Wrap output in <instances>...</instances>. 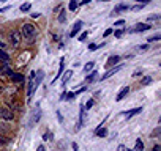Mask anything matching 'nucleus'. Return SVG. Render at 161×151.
I'll list each match as a JSON object with an SVG mask.
<instances>
[{"mask_svg":"<svg viewBox=\"0 0 161 151\" xmlns=\"http://www.w3.org/2000/svg\"><path fill=\"white\" fill-rule=\"evenodd\" d=\"M84 106H80V109H79V128L82 126V123H84Z\"/></svg>","mask_w":161,"mask_h":151,"instance_id":"14","label":"nucleus"},{"mask_svg":"<svg viewBox=\"0 0 161 151\" xmlns=\"http://www.w3.org/2000/svg\"><path fill=\"white\" fill-rule=\"evenodd\" d=\"M152 29V25L150 24H136L133 29H131V32H145V30H150Z\"/></svg>","mask_w":161,"mask_h":151,"instance_id":"4","label":"nucleus"},{"mask_svg":"<svg viewBox=\"0 0 161 151\" xmlns=\"http://www.w3.org/2000/svg\"><path fill=\"white\" fill-rule=\"evenodd\" d=\"M41 81H43V71H36L35 77H33V85H35V90L38 88V85L41 84Z\"/></svg>","mask_w":161,"mask_h":151,"instance_id":"6","label":"nucleus"},{"mask_svg":"<svg viewBox=\"0 0 161 151\" xmlns=\"http://www.w3.org/2000/svg\"><path fill=\"white\" fill-rule=\"evenodd\" d=\"M57 120H58V121H63V117H62L60 112H57Z\"/></svg>","mask_w":161,"mask_h":151,"instance_id":"42","label":"nucleus"},{"mask_svg":"<svg viewBox=\"0 0 161 151\" xmlns=\"http://www.w3.org/2000/svg\"><path fill=\"white\" fill-rule=\"evenodd\" d=\"M30 10V3H24V5H21V11L22 13H27Z\"/></svg>","mask_w":161,"mask_h":151,"instance_id":"24","label":"nucleus"},{"mask_svg":"<svg viewBox=\"0 0 161 151\" xmlns=\"http://www.w3.org/2000/svg\"><path fill=\"white\" fill-rule=\"evenodd\" d=\"M114 35H115V38H120L122 35H123V30H115V32H112Z\"/></svg>","mask_w":161,"mask_h":151,"instance_id":"30","label":"nucleus"},{"mask_svg":"<svg viewBox=\"0 0 161 151\" xmlns=\"http://www.w3.org/2000/svg\"><path fill=\"white\" fill-rule=\"evenodd\" d=\"M90 2V0H80V5H87Z\"/></svg>","mask_w":161,"mask_h":151,"instance_id":"46","label":"nucleus"},{"mask_svg":"<svg viewBox=\"0 0 161 151\" xmlns=\"http://www.w3.org/2000/svg\"><path fill=\"white\" fill-rule=\"evenodd\" d=\"M120 69H122V65H120V66H115V68H112V69H111V71H108L104 76H101V81H106V79H109L111 76H114V74H115V72H119Z\"/></svg>","mask_w":161,"mask_h":151,"instance_id":"5","label":"nucleus"},{"mask_svg":"<svg viewBox=\"0 0 161 151\" xmlns=\"http://www.w3.org/2000/svg\"><path fill=\"white\" fill-rule=\"evenodd\" d=\"M109 35H112V29H108V30L104 32V38H106V36H109Z\"/></svg>","mask_w":161,"mask_h":151,"instance_id":"40","label":"nucleus"},{"mask_svg":"<svg viewBox=\"0 0 161 151\" xmlns=\"http://www.w3.org/2000/svg\"><path fill=\"white\" fill-rule=\"evenodd\" d=\"M10 129V126H5V124H0V134H5L7 131Z\"/></svg>","mask_w":161,"mask_h":151,"instance_id":"26","label":"nucleus"},{"mask_svg":"<svg viewBox=\"0 0 161 151\" xmlns=\"http://www.w3.org/2000/svg\"><path fill=\"white\" fill-rule=\"evenodd\" d=\"M11 79H13L14 82H22V81H24V76L19 74V72H13V74H11Z\"/></svg>","mask_w":161,"mask_h":151,"instance_id":"13","label":"nucleus"},{"mask_svg":"<svg viewBox=\"0 0 161 151\" xmlns=\"http://www.w3.org/2000/svg\"><path fill=\"white\" fill-rule=\"evenodd\" d=\"M87 35H89L87 32H84V33H80V38H79V41H84V39L87 38Z\"/></svg>","mask_w":161,"mask_h":151,"instance_id":"34","label":"nucleus"},{"mask_svg":"<svg viewBox=\"0 0 161 151\" xmlns=\"http://www.w3.org/2000/svg\"><path fill=\"white\" fill-rule=\"evenodd\" d=\"M3 90H5V88H3L2 85H0V95H2V93H3Z\"/></svg>","mask_w":161,"mask_h":151,"instance_id":"49","label":"nucleus"},{"mask_svg":"<svg viewBox=\"0 0 161 151\" xmlns=\"http://www.w3.org/2000/svg\"><path fill=\"white\" fill-rule=\"evenodd\" d=\"M58 21H60V22H65V13H63V11L60 13V16H58Z\"/></svg>","mask_w":161,"mask_h":151,"instance_id":"36","label":"nucleus"},{"mask_svg":"<svg viewBox=\"0 0 161 151\" xmlns=\"http://www.w3.org/2000/svg\"><path fill=\"white\" fill-rule=\"evenodd\" d=\"M128 93H130V87H125L123 90H120V93L117 95V98H115V101H117V102H119V101H122V99H123V98H125V96H126Z\"/></svg>","mask_w":161,"mask_h":151,"instance_id":"9","label":"nucleus"},{"mask_svg":"<svg viewBox=\"0 0 161 151\" xmlns=\"http://www.w3.org/2000/svg\"><path fill=\"white\" fill-rule=\"evenodd\" d=\"M65 98H66L68 101H71V99H74V98H76V95H74V93H68V95H65Z\"/></svg>","mask_w":161,"mask_h":151,"instance_id":"31","label":"nucleus"},{"mask_svg":"<svg viewBox=\"0 0 161 151\" xmlns=\"http://www.w3.org/2000/svg\"><path fill=\"white\" fill-rule=\"evenodd\" d=\"M10 43H11L13 47H19V44H21V32L13 30L10 33Z\"/></svg>","mask_w":161,"mask_h":151,"instance_id":"2","label":"nucleus"},{"mask_svg":"<svg viewBox=\"0 0 161 151\" xmlns=\"http://www.w3.org/2000/svg\"><path fill=\"white\" fill-rule=\"evenodd\" d=\"M139 76H142V72H141V71H137V72H134V74H133V77H139Z\"/></svg>","mask_w":161,"mask_h":151,"instance_id":"44","label":"nucleus"},{"mask_svg":"<svg viewBox=\"0 0 161 151\" xmlns=\"http://www.w3.org/2000/svg\"><path fill=\"white\" fill-rule=\"evenodd\" d=\"M141 112H142V107H136V109H131V110H128L125 113H126V118H131V117H134V115H137Z\"/></svg>","mask_w":161,"mask_h":151,"instance_id":"10","label":"nucleus"},{"mask_svg":"<svg viewBox=\"0 0 161 151\" xmlns=\"http://www.w3.org/2000/svg\"><path fill=\"white\" fill-rule=\"evenodd\" d=\"M80 27H82V21H77V22L74 24V27H73V30H71L69 36H71V38H73V36H76V35H77V32L80 30Z\"/></svg>","mask_w":161,"mask_h":151,"instance_id":"8","label":"nucleus"},{"mask_svg":"<svg viewBox=\"0 0 161 151\" xmlns=\"http://www.w3.org/2000/svg\"><path fill=\"white\" fill-rule=\"evenodd\" d=\"M126 10H130V7H126V5H117L111 14H119L120 11H126Z\"/></svg>","mask_w":161,"mask_h":151,"instance_id":"11","label":"nucleus"},{"mask_svg":"<svg viewBox=\"0 0 161 151\" xmlns=\"http://www.w3.org/2000/svg\"><path fill=\"white\" fill-rule=\"evenodd\" d=\"M134 151H144V143L141 138H136V143H134Z\"/></svg>","mask_w":161,"mask_h":151,"instance_id":"12","label":"nucleus"},{"mask_svg":"<svg viewBox=\"0 0 161 151\" xmlns=\"http://www.w3.org/2000/svg\"><path fill=\"white\" fill-rule=\"evenodd\" d=\"M159 134H161V126H158V128H156V129H155V131L152 132V137L155 138V137H158Z\"/></svg>","mask_w":161,"mask_h":151,"instance_id":"25","label":"nucleus"},{"mask_svg":"<svg viewBox=\"0 0 161 151\" xmlns=\"http://www.w3.org/2000/svg\"><path fill=\"white\" fill-rule=\"evenodd\" d=\"M63 61H65V58L62 57V58H60V68H58V72H57V77H58V76H62V72H63ZM57 77H55V79H57Z\"/></svg>","mask_w":161,"mask_h":151,"instance_id":"22","label":"nucleus"},{"mask_svg":"<svg viewBox=\"0 0 161 151\" xmlns=\"http://www.w3.org/2000/svg\"><path fill=\"white\" fill-rule=\"evenodd\" d=\"M114 25H117V27H122V25H125V21H123V19H120V21H117Z\"/></svg>","mask_w":161,"mask_h":151,"instance_id":"35","label":"nucleus"},{"mask_svg":"<svg viewBox=\"0 0 161 151\" xmlns=\"http://www.w3.org/2000/svg\"><path fill=\"white\" fill-rule=\"evenodd\" d=\"M38 151H46V149H44V146H43V145H40V146H38Z\"/></svg>","mask_w":161,"mask_h":151,"instance_id":"47","label":"nucleus"},{"mask_svg":"<svg viewBox=\"0 0 161 151\" xmlns=\"http://www.w3.org/2000/svg\"><path fill=\"white\" fill-rule=\"evenodd\" d=\"M93 104H95V99H90V101L84 106V109H92V107H93Z\"/></svg>","mask_w":161,"mask_h":151,"instance_id":"27","label":"nucleus"},{"mask_svg":"<svg viewBox=\"0 0 161 151\" xmlns=\"http://www.w3.org/2000/svg\"><path fill=\"white\" fill-rule=\"evenodd\" d=\"M95 132H97L98 137H106V135H108V129H106V128H98Z\"/></svg>","mask_w":161,"mask_h":151,"instance_id":"15","label":"nucleus"},{"mask_svg":"<svg viewBox=\"0 0 161 151\" xmlns=\"http://www.w3.org/2000/svg\"><path fill=\"white\" fill-rule=\"evenodd\" d=\"M117 151H126V146L125 145H119L117 146Z\"/></svg>","mask_w":161,"mask_h":151,"instance_id":"37","label":"nucleus"},{"mask_svg":"<svg viewBox=\"0 0 161 151\" xmlns=\"http://www.w3.org/2000/svg\"><path fill=\"white\" fill-rule=\"evenodd\" d=\"M93 66H95V61H89V63L84 66V72H89V71H92V69H93Z\"/></svg>","mask_w":161,"mask_h":151,"instance_id":"20","label":"nucleus"},{"mask_svg":"<svg viewBox=\"0 0 161 151\" xmlns=\"http://www.w3.org/2000/svg\"><path fill=\"white\" fill-rule=\"evenodd\" d=\"M100 2H109V0H100Z\"/></svg>","mask_w":161,"mask_h":151,"instance_id":"51","label":"nucleus"},{"mask_svg":"<svg viewBox=\"0 0 161 151\" xmlns=\"http://www.w3.org/2000/svg\"><path fill=\"white\" fill-rule=\"evenodd\" d=\"M0 60H2V61H8V60H10V55H8L2 47H0Z\"/></svg>","mask_w":161,"mask_h":151,"instance_id":"16","label":"nucleus"},{"mask_svg":"<svg viewBox=\"0 0 161 151\" xmlns=\"http://www.w3.org/2000/svg\"><path fill=\"white\" fill-rule=\"evenodd\" d=\"M152 81H153V79L150 77V76H145V77H144V79L141 81V84H142V85H148V84H150Z\"/></svg>","mask_w":161,"mask_h":151,"instance_id":"21","label":"nucleus"},{"mask_svg":"<svg viewBox=\"0 0 161 151\" xmlns=\"http://www.w3.org/2000/svg\"><path fill=\"white\" fill-rule=\"evenodd\" d=\"M159 39H161V36H159V35H155V36H152V38H148L147 41H148V43H152V41H159Z\"/></svg>","mask_w":161,"mask_h":151,"instance_id":"28","label":"nucleus"},{"mask_svg":"<svg viewBox=\"0 0 161 151\" xmlns=\"http://www.w3.org/2000/svg\"><path fill=\"white\" fill-rule=\"evenodd\" d=\"M11 8V5H8V7H3V8H0V13H5V11H8Z\"/></svg>","mask_w":161,"mask_h":151,"instance_id":"39","label":"nucleus"},{"mask_svg":"<svg viewBox=\"0 0 161 151\" xmlns=\"http://www.w3.org/2000/svg\"><path fill=\"white\" fill-rule=\"evenodd\" d=\"M10 142V138L7 137V135H3V134H0V146H5L7 143Z\"/></svg>","mask_w":161,"mask_h":151,"instance_id":"18","label":"nucleus"},{"mask_svg":"<svg viewBox=\"0 0 161 151\" xmlns=\"http://www.w3.org/2000/svg\"><path fill=\"white\" fill-rule=\"evenodd\" d=\"M159 19V16H150L148 18V21H158Z\"/></svg>","mask_w":161,"mask_h":151,"instance_id":"41","label":"nucleus"},{"mask_svg":"<svg viewBox=\"0 0 161 151\" xmlns=\"http://www.w3.org/2000/svg\"><path fill=\"white\" fill-rule=\"evenodd\" d=\"M97 76H98V72H97V71H92V72H90V76H87L86 82H93V81L97 79Z\"/></svg>","mask_w":161,"mask_h":151,"instance_id":"17","label":"nucleus"},{"mask_svg":"<svg viewBox=\"0 0 161 151\" xmlns=\"http://www.w3.org/2000/svg\"><path fill=\"white\" fill-rule=\"evenodd\" d=\"M119 61H120V57H119V55H112V57H109V58H108V63H106V66H108V68H111V66H115Z\"/></svg>","mask_w":161,"mask_h":151,"instance_id":"7","label":"nucleus"},{"mask_svg":"<svg viewBox=\"0 0 161 151\" xmlns=\"http://www.w3.org/2000/svg\"><path fill=\"white\" fill-rule=\"evenodd\" d=\"M137 49H139L141 52H144V50H147V49H148V43H147V44H144V46H139Z\"/></svg>","mask_w":161,"mask_h":151,"instance_id":"32","label":"nucleus"},{"mask_svg":"<svg viewBox=\"0 0 161 151\" xmlns=\"http://www.w3.org/2000/svg\"><path fill=\"white\" fill-rule=\"evenodd\" d=\"M71 74H73V71H66V72L63 74V77H62V82H63V84H66V82H68V79L71 77Z\"/></svg>","mask_w":161,"mask_h":151,"instance_id":"19","label":"nucleus"},{"mask_svg":"<svg viewBox=\"0 0 161 151\" xmlns=\"http://www.w3.org/2000/svg\"><path fill=\"white\" fill-rule=\"evenodd\" d=\"M89 49H90V50H95V49H97V44H90Z\"/></svg>","mask_w":161,"mask_h":151,"instance_id":"45","label":"nucleus"},{"mask_svg":"<svg viewBox=\"0 0 161 151\" xmlns=\"http://www.w3.org/2000/svg\"><path fill=\"white\" fill-rule=\"evenodd\" d=\"M0 2H5V0H0Z\"/></svg>","mask_w":161,"mask_h":151,"instance_id":"52","label":"nucleus"},{"mask_svg":"<svg viewBox=\"0 0 161 151\" xmlns=\"http://www.w3.org/2000/svg\"><path fill=\"white\" fill-rule=\"evenodd\" d=\"M68 8H69L71 11H74V10L77 8V2H76V0H71V2H69V5H68Z\"/></svg>","mask_w":161,"mask_h":151,"instance_id":"23","label":"nucleus"},{"mask_svg":"<svg viewBox=\"0 0 161 151\" xmlns=\"http://www.w3.org/2000/svg\"><path fill=\"white\" fill-rule=\"evenodd\" d=\"M22 35H24V38H27V39H33V38L36 36V29H35V25L24 24V25H22Z\"/></svg>","mask_w":161,"mask_h":151,"instance_id":"1","label":"nucleus"},{"mask_svg":"<svg viewBox=\"0 0 161 151\" xmlns=\"http://www.w3.org/2000/svg\"><path fill=\"white\" fill-rule=\"evenodd\" d=\"M43 140H52V132H46L43 135Z\"/></svg>","mask_w":161,"mask_h":151,"instance_id":"29","label":"nucleus"},{"mask_svg":"<svg viewBox=\"0 0 161 151\" xmlns=\"http://www.w3.org/2000/svg\"><path fill=\"white\" fill-rule=\"evenodd\" d=\"M3 77V72H2V68H0V79Z\"/></svg>","mask_w":161,"mask_h":151,"instance_id":"50","label":"nucleus"},{"mask_svg":"<svg viewBox=\"0 0 161 151\" xmlns=\"http://www.w3.org/2000/svg\"><path fill=\"white\" fill-rule=\"evenodd\" d=\"M126 151H128V149H126Z\"/></svg>","mask_w":161,"mask_h":151,"instance_id":"53","label":"nucleus"},{"mask_svg":"<svg viewBox=\"0 0 161 151\" xmlns=\"http://www.w3.org/2000/svg\"><path fill=\"white\" fill-rule=\"evenodd\" d=\"M159 149H161V148H159V146H158V145H156V146H155V148H153V151H159Z\"/></svg>","mask_w":161,"mask_h":151,"instance_id":"48","label":"nucleus"},{"mask_svg":"<svg viewBox=\"0 0 161 151\" xmlns=\"http://www.w3.org/2000/svg\"><path fill=\"white\" fill-rule=\"evenodd\" d=\"M84 91H87V87H80V88H79V90H77V91H76L74 95H79V93H84Z\"/></svg>","mask_w":161,"mask_h":151,"instance_id":"33","label":"nucleus"},{"mask_svg":"<svg viewBox=\"0 0 161 151\" xmlns=\"http://www.w3.org/2000/svg\"><path fill=\"white\" fill-rule=\"evenodd\" d=\"M73 149H74V151H79V146H77L76 142H73Z\"/></svg>","mask_w":161,"mask_h":151,"instance_id":"43","label":"nucleus"},{"mask_svg":"<svg viewBox=\"0 0 161 151\" xmlns=\"http://www.w3.org/2000/svg\"><path fill=\"white\" fill-rule=\"evenodd\" d=\"M14 118V113L8 109H3V107H0V120H5V121H10Z\"/></svg>","mask_w":161,"mask_h":151,"instance_id":"3","label":"nucleus"},{"mask_svg":"<svg viewBox=\"0 0 161 151\" xmlns=\"http://www.w3.org/2000/svg\"><path fill=\"white\" fill-rule=\"evenodd\" d=\"M136 2H139L141 5H145V3H150L152 0H136Z\"/></svg>","mask_w":161,"mask_h":151,"instance_id":"38","label":"nucleus"}]
</instances>
